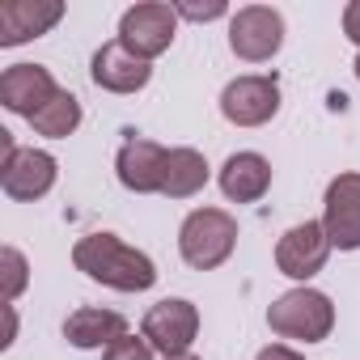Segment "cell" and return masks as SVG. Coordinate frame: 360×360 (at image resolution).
Wrapping results in <instances>:
<instances>
[{
  "label": "cell",
  "instance_id": "obj_2",
  "mask_svg": "<svg viewBox=\"0 0 360 360\" xmlns=\"http://www.w3.org/2000/svg\"><path fill=\"white\" fill-rule=\"evenodd\" d=\"M238 246V221L225 208H195L178 229V255L195 271H217Z\"/></svg>",
  "mask_w": 360,
  "mask_h": 360
},
{
  "label": "cell",
  "instance_id": "obj_9",
  "mask_svg": "<svg viewBox=\"0 0 360 360\" xmlns=\"http://www.w3.org/2000/svg\"><path fill=\"white\" fill-rule=\"evenodd\" d=\"M330 250H335V246H330L322 221H305V225H292V229L276 242V267H280L288 280L309 284V280L326 267Z\"/></svg>",
  "mask_w": 360,
  "mask_h": 360
},
{
  "label": "cell",
  "instance_id": "obj_5",
  "mask_svg": "<svg viewBox=\"0 0 360 360\" xmlns=\"http://www.w3.org/2000/svg\"><path fill=\"white\" fill-rule=\"evenodd\" d=\"M178 34V9L174 5H161V0H144V5H131L123 18H119V43L127 51H136L140 60H157L169 51Z\"/></svg>",
  "mask_w": 360,
  "mask_h": 360
},
{
  "label": "cell",
  "instance_id": "obj_12",
  "mask_svg": "<svg viewBox=\"0 0 360 360\" xmlns=\"http://www.w3.org/2000/svg\"><path fill=\"white\" fill-rule=\"evenodd\" d=\"M56 94L60 85L43 64H9L0 72V106L22 119H34L47 102H56Z\"/></svg>",
  "mask_w": 360,
  "mask_h": 360
},
{
  "label": "cell",
  "instance_id": "obj_25",
  "mask_svg": "<svg viewBox=\"0 0 360 360\" xmlns=\"http://www.w3.org/2000/svg\"><path fill=\"white\" fill-rule=\"evenodd\" d=\"M352 68H356V81H360V56H356V64H352Z\"/></svg>",
  "mask_w": 360,
  "mask_h": 360
},
{
  "label": "cell",
  "instance_id": "obj_24",
  "mask_svg": "<svg viewBox=\"0 0 360 360\" xmlns=\"http://www.w3.org/2000/svg\"><path fill=\"white\" fill-rule=\"evenodd\" d=\"M161 360H200L195 352H183V356H161Z\"/></svg>",
  "mask_w": 360,
  "mask_h": 360
},
{
  "label": "cell",
  "instance_id": "obj_21",
  "mask_svg": "<svg viewBox=\"0 0 360 360\" xmlns=\"http://www.w3.org/2000/svg\"><path fill=\"white\" fill-rule=\"evenodd\" d=\"M178 18H187V22H217V18H225L229 9L221 5V0H208V5H191V0H178Z\"/></svg>",
  "mask_w": 360,
  "mask_h": 360
},
{
  "label": "cell",
  "instance_id": "obj_20",
  "mask_svg": "<svg viewBox=\"0 0 360 360\" xmlns=\"http://www.w3.org/2000/svg\"><path fill=\"white\" fill-rule=\"evenodd\" d=\"M102 360H157V347L144 339V335H123V339H115L106 352H102Z\"/></svg>",
  "mask_w": 360,
  "mask_h": 360
},
{
  "label": "cell",
  "instance_id": "obj_16",
  "mask_svg": "<svg viewBox=\"0 0 360 360\" xmlns=\"http://www.w3.org/2000/svg\"><path fill=\"white\" fill-rule=\"evenodd\" d=\"M127 335V318L119 309H102V305H81L64 318V339L81 352H94V347H110L115 339Z\"/></svg>",
  "mask_w": 360,
  "mask_h": 360
},
{
  "label": "cell",
  "instance_id": "obj_4",
  "mask_svg": "<svg viewBox=\"0 0 360 360\" xmlns=\"http://www.w3.org/2000/svg\"><path fill=\"white\" fill-rule=\"evenodd\" d=\"M0 148H5V161H0V187H5L9 200L18 204H34L56 187V157L47 148H18L9 131H0Z\"/></svg>",
  "mask_w": 360,
  "mask_h": 360
},
{
  "label": "cell",
  "instance_id": "obj_1",
  "mask_svg": "<svg viewBox=\"0 0 360 360\" xmlns=\"http://www.w3.org/2000/svg\"><path fill=\"white\" fill-rule=\"evenodd\" d=\"M72 263L77 271H85L89 280L115 292H144L157 284V263L144 250L127 246L119 233H85L72 246Z\"/></svg>",
  "mask_w": 360,
  "mask_h": 360
},
{
  "label": "cell",
  "instance_id": "obj_10",
  "mask_svg": "<svg viewBox=\"0 0 360 360\" xmlns=\"http://www.w3.org/2000/svg\"><path fill=\"white\" fill-rule=\"evenodd\" d=\"M322 229L335 250H360V174H335L326 183Z\"/></svg>",
  "mask_w": 360,
  "mask_h": 360
},
{
  "label": "cell",
  "instance_id": "obj_7",
  "mask_svg": "<svg viewBox=\"0 0 360 360\" xmlns=\"http://www.w3.org/2000/svg\"><path fill=\"white\" fill-rule=\"evenodd\" d=\"M229 47L246 64H267L284 47V18L271 5H246L229 18Z\"/></svg>",
  "mask_w": 360,
  "mask_h": 360
},
{
  "label": "cell",
  "instance_id": "obj_13",
  "mask_svg": "<svg viewBox=\"0 0 360 360\" xmlns=\"http://www.w3.org/2000/svg\"><path fill=\"white\" fill-rule=\"evenodd\" d=\"M89 77L98 89L106 94H140L148 81H153V64L140 60L136 51H127L119 39L115 43H102L89 60Z\"/></svg>",
  "mask_w": 360,
  "mask_h": 360
},
{
  "label": "cell",
  "instance_id": "obj_23",
  "mask_svg": "<svg viewBox=\"0 0 360 360\" xmlns=\"http://www.w3.org/2000/svg\"><path fill=\"white\" fill-rule=\"evenodd\" d=\"M255 360H305V356H301L297 347H288V343H267Z\"/></svg>",
  "mask_w": 360,
  "mask_h": 360
},
{
  "label": "cell",
  "instance_id": "obj_11",
  "mask_svg": "<svg viewBox=\"0 0 360 360\" xmlns=\"http://www.w3.org/2000/svg\"><path fill=\"white\" fill-rule=\"evenodd\" d=\"M165 157H169V148H161L157 140H148V136H127L123 148H119V157H115V174H119V183H123L131 195H161Z\"/></svg>",
  "mask_w": 360,
  "mask_h": 360
},
{
  "label": "cell",
  "instance_id": "obj_15",
  "mask_svg": "<svg viewBox=\"0 0 360 360\" xmlns=\"http://www.w3.org/2000/svg\"><path fill=\"white\" fill-rule=\"evenodd\" d=\"M221 191L225 200L233 204H255L271 191V161L263 153H233L225 165H221Z\"/></svg>",
  "mask_w": 360,
  "mask_h": 360
},
{
  "label": "cell",
  "instance_id": "obj_19",
  "mask_svg": "<svg viewBox=\"0 0 360 360\" xmlns=\"http://www.w3.org/2000/svg\"><path fill=\"white\" fill-rule=\"evenodd\" d=\"M0 276H5V305H13L30 284V263H26V255L18 246L0 250Z\"/></svg>",
  "mask_w": 360,
  "mask_h": 360
},
{
  "label": "cell",
  "instance_id": "obj_22",
  "mask_svg": "<svg viewBox=\"0 0 360 360\" xmlns=\"http://www.w3.org/2000/svg\"><path fill=\"white\" fill-rule=\"evenodd\" d=\"M343 34L360 47V0H352V5L343 9Z\"/></svg>",
  "mask_w": 360,
  "mask_h": 360
},
{
  "label": "cell",
  "instance_id": "obj_17",
  "mask_svg": "<svg viewBox=\"0 0 360 360\" xmlns=\"http://www.w3.org/2000/svg\"><path fill=\"white\" fill-rule=\"evenodd\" d=\"M208 178H212V165L200 148H169L165 157V183H161V195L169 200H191L208 187Z\"/></svg>",
  "mask_w": 360,
  "mask_h": 360
},
{
  "label": "cell",
  "instance_id": "obj_14",
  "mask_svg": "<svg viewBox=\"0 0 360 360\" xmlns=\"http://www.w3.org/2000/svg\"><path fill=\"white\" fill-rule=\"evenodd\" d=\"M64 18L60 0H9L0 5V47H22L30 39H43Z\"/></svg>",
  "mask_w": 360,
  "mask_h": 360
},
{
  "label": "cell",
  "instance_id": "obj_3",
  "mask_svg": "<svg viewBox=\"0 0 360 360\" xmlns=\"http://www.w3.org/2000/svg\"><path fill=\"white\" fill-rule=\"evenodd\" d=\"M267 326L280 335V339H301V343H322L330 330H335V305L326 292L301 284V288H288L271 301L267 309Z\"/></svg>",
  "mask_w": 360,
  "mask_h": 360
},
{
  "label": "cell",
  "instance_id": "obj_6",
  "mask_svg": "<svg viewBox=\"0 0 360 360\" xmlns=\"http://www.w3.org/2000/svg\"><path fill=\"white\" fill-rule=\"evenodd\" d=\"M221 115L233 127H263L280 115V77L276 72H250L233 77L221 94Z\"/></svg>",
  "mask_w": 360,
  "mask_h": 360
},
{
  "label": "cell",
  "instance_id": "obj_18",
  "mask_svg": "<svg viewBox=\"0 0 360 360\" xmlns=\"http://www.w3.org/2000/svg\"><path fill=\"white\" fill-rule=\"evenodd\" d=\"M30 127H34L39 136H51V140H68V136L81 127V98L68 94V89H60L56 102H47V106L30 119Z\"/></svg>",
  "mask_w": 360,
  "mask_h": 360
},
{
  "label": "cell",
  "instance_id": "obj_8",
  "mask_svg": "<svg viewBox=\"0 0 360 360\" xmlns=\"http://www.w3.org/2000/svg\"><path fill=\"white\" fill-rule=\"evenodd\" d=\"M140 335L161 352V356H183L191 352L195 335H200V309L187 301V297H165L157 301L144 322H140Z\"/></svg>",
  "mask_w": 360,
  "mask_h": 360
}]
</instances>
